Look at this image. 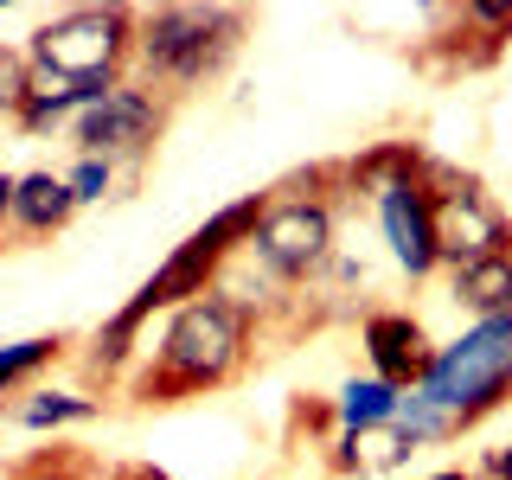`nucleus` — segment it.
I'll return each mask as SVG.
<instances>
[{
	"mask_svg": "<svg viewBox=\"0 0 512 480\" xmlns=\"http://www.w3.org/2000/svg\"><path fill=\"white\" fill-rule=\"evenodd\" d=\"M250 352H256V308H244L231 288H212V295L167 314L154 359L128 378V397L141 410H154V404H186V397L224 391L250 365Z\"/></svg>",
	"mask_w": 512,
	"mask_h": 480,
	"instance_id": "nucleus-1",
	"label": "nucleus"
},
{
	"mask_svg": "<svg viewBox=\"0 0 512 480\" xmlns=\"http://www.w3.org/2000/svg\"><path fill=\"white\" fill-rule=\"evenodd\" d=\"M512 397V314H487L474 320L461 340L436 346L429 372L404 391L397 404V429L423 448V442H448L461 429H474L480 416H493Z\"/></svg>",
	"mask_w": 512,
	"mask_h": 480,
	"instance_id": "nucleus-2",
	"label": "nucleus"
},
{
	"mask_svg": "<svg viewBox=\"0 0 512 480\" xmlns=\"http://www.w3.org/2000/svg\"><path fill=\"white\" fill-rule=\"evenodd\" d=\"M250 39V13L244 7H148L135 20V64H141V84L173 96L212 84L224 77V64L244 52Z\"/></svg>",
	"mask_w": 512,
	"mask_h": 480,
	"instance_id": "nucleus-3",
	"label": "nucleus"
},
{
	"mask_svg": "<svg viewBox=\"0 0 512 480\" xmlns=\"http://www.w3.org/2000/svg\"><path fill=\"white\" fill-rule=\"evenodd\" d=\"M263 205H269V192H244L237 205H224V212H212L199 224V231L186 237V244H173V256L154 269L148 282L135 288V295L122 301L128 314L148 327L154 314H173V308H186V301H199V295H212V288L224 282V263H231L237 250H250V237H256V224H263Z\"/></svg>",
	"mask_w": 512,
	"mask_h": 480,
	"instance_id": "nucleus-4",
	"label": "nucleus"
},
{
	"mask_svg": "<svg viewBox=\"0 0 512 480\" xmlns=\"http://www.w3.org/2000/svg\"><path fill=\"white\" fill-rule=\"evenodd\" d=\"M135 20H141V7H122V0H109V7H64L32 32L26 64L58 71L71 84L116 90L128 84V64H135Z\"/></svg>",
	"mask_w": 512,
	"mask_h": 480,
	"instance_id": "nucleus-5",
	"label": "nucleus"
},
{
	"mask_svg": "<svg viewBox=\"0 0 512 480\" xmlns=\"http://www.w3.org/2000/svg\"><path fill=\"white\" fill-rule=\"evenodd\" d=\"M423 192H429V231H436V263L442 269H468L480 256L512 250V224L506 212L480 192V180L442 167V160H423Z\"/></svg>",
	"mask_w": 512,
	"mask_h": 480,
	"instance_id": "nucleus-6",
	"label": "nucleus"
},
{
	"mask_svg": "<svg viewBox=\"0 0 512 480\" xmlns=\"http://www.w3.org/2000/svg\"><path fill=\"white\" fill-rule=\"evenodd\" d=\"M167 116H173L167 96L148 90L141 77H128V84H116L96 109H84V116L71 122V141H77V154L116 160V173L135 180V173L154 160L160 135H167Z\"/></svg>",
	"mask_w": 512,
	"mask_h": 480,
	"instance_id": "nucleus-7",
	"label": "nucleus"
},
{
	"mask_svg": "<svg viewBox=\"0 0 512 480\" xmlns=\"http://www.w3.org/2000/svg\"><path fill=\"white\" fill-rule=\"evenodd\" d=\"M256 263L276 282H308L320 263L333 256V199H308V192H269L263 224L250 237Z\"/></svg>",
	"mask_w": 512,
	"mask_h": 480,
	"instance_id": "nucleus-8",
	"label": "nucleus"
},
{
	"mask_svg": "<svg viewBox=\"0 0 512 480\" xmlns=\"http://www.w3.org/2000/svg\"><path fill=\"white\" fill-rule=\"evenodd\" d=\"M359 346H365V359H372V378L397 384V391H410V384L429 372V359H436V346H429L423 320L404 314V308H378V314H365Z\"/></svg>",
	"mask_w": 512,
	"mask_h": 480,
	"instance_id": "nucleus-9",
	"label": "nucleus"
},
{
	"mask_svg": "<svg viewBox=\"0 0 512 480\" xmlns=\"http://www.w3.org/2000/svg\"><path fill=\"white\" fill-rule=\"evenodd\" d=\"M378 224H384V244H391L397 269H404L410 282L436 276V231H429V192L423 180H397L378 192Z\"/></svg>",
	"mask_w": 512,
	"mask_h": 480,
	"instance_id": "nucleus-10",
	"label": "nucleus"
},
{
	"mask_svg": "<svg viewBox=\"0 0 512 480\" xmlns=\"http://www.w3.org/2000/svg\"><path fill=\"white\" fill-rule=\"evenodd\" d=\"M103 84H71V77H58V71H39L32 64L26 71V96H20V116H13V128L20 135H45V128H58V122H77L84 109L103 103Z\"/></svg>",
	"mask_w": 512,
	"mask_h": 480,
	"instance_id": "nucleus-11",
	"label": "nucleus"
},
{
	"mask_svg": "<svg viewBox=\"0 0 512 480\" xmlns=\"http://www.w3.org/2000/svg\"><path fill=\"white\" fill-rule=\"evenodd\" d=\"M416 455V442L404 436L397 423H378V429H340V436L327 442V468L333 474H359V480H372V474H397L404 461Z\"/></svg>",
	"mask_w": 512,
	"mask_h": 480,
	"instance_id": "nucleus-12",
	"label": "nucleus"
},
{
	"mask_svg": "<svg viewBox=\"0 0 512 480\" xmlns=\"http://www.w3.org/2000/svg\"><path fill=\"white\" fill-rule=\"evenodd\" d=\"M77 218V199L71 186H64V173H20V186H13V237H26V244H45V237H58L64 224Z\"/></svg>",
	"mask_w": 512,
	"mask_h": 480,
	"instance_id": "nucleus-13",
	"label": "nucleus"
},
{
	"mask_svg": "<svg viewBox=\"0 0 512 480\" xmlns=\"http://www.w3.org/2000/svg\"><path fill=\"white\" fill-rule=\"evenodd\" d=\"M135 340H141V320L128 314V308H116V314L103 320V327L90 333V352L77 359V365H84V384H90V391H116V384L128 378Z\"/></svg>",
	"mask_w": 512,
	"mask_h": 480,
	"instance_id": "nucleus-14",
	"label": "nucleus"
},
{
	"mask_svg": "<svg viewBox=\"0 0 512 480\" xmlns=\"http://www.w3.org/2000/svg\"><path fill=\"white\" fill-rule=\"evenodd\" d=\"M397 404L404 391L384 378H346L340 397H333V423L340 429H378V423H397Z\"/></svg>",
	"mask_w": 512,
	"mask_h": 480,
	"instance_id": "nucleus-15",
	"label": "nucleus"
},
{
	"mask_svg": "<svg viewBox=\"0 0 512 480\" xmlns=\"http://www.w3.org/2000/svg\"><path fill=\"white\" fill-rule=\"evenodd\" d=\"M71 333H39V340H20V346H0V404L13 391H26L39 372H52L58 359H71Z\"/></svg>",
	"mask_w": 512,
	"mask_h": 480,
	"instance_id": "nucleus-16",
	"label": "nucleus"
},
{
	"mask_svg": "<svg viewBox=\"0 0 512 480\" xmlns=\"http://www.w3.org/2000/svg\"><path fill=\"white\" fill-rule=\"evenodd\" d=\"M455 295L487 320V314H512V250L500 256H480V263L455 269Z\"/></svg>",
	"mask_w": 512,
	"mask_h": 480,
	"instance_id": "nucleus-17",
	"label": "nucleus"
},
{
	"mask_svg": "<svg viewBox=\"0 0 512 480\" xmlns=\"http://www.w3.org/2000/svg\"><path fill=\"white\" fill-rule=\"evenodd\" d=\"M96 474H103V461L84 455V448H71V442L32 448V455H20V461L0 468V480H96Z\"/></svg>",
	"mask_w": 512,
	"mask_h": 480,
	"instance_id": "nucleus-18",
	"label": "nucleus"
},
{
	"mask_svg": "<svg viewBox=\"0 0 512 480\" xmlns=\"http://www.w3.org/2000/svg\"><path fill=\"white\" fill-rule=\"evenodd\" d=\"M20 429H71V423H90L103 416V397H71V391H32L20 410Z\"/></svg>",
	"mask_w": 512,
	"mask_h": 480,
	"instance_id": "nucleus-19",
	"label": "nucleus"
},
{
	"mask_svg": "<svg viewBox=\"0 0 512 480\" xmlns=\"http://www.w3.org/2000/svg\"><path fill=\"white\" fill-rule=\"evenodd\" d=\"M64 186H71L77 205H96L116 192V160H96V154H77L71 167H64Z\"/></svg>",
	"mask_w": 512,
	"mask_h": 480,
	"instance_id": "nucleus-20",
	"label": "nucleus"
},
{
	"mask_svg": "<svg viewBox=\"0 0 512 480\" xmlns=\"http://www.w3.org/2000/svg\"><path fill=\"white\" fill-rule=\"evenodd\" d=\"M26 52H13V45H0V122L20 116V96H26Z\"/></svg>",
	"mask_w": 512,
	"mask_h": 480,
	"instance_id": "nucleus-21",
	"label": "nucleus"
},
{
	"mask_svg": "<svg viewBox=\"0 0 512 480\" xmlns=\"http://www.w3.org/2000/svg\"><path fill=\"white\" fill-rule=\"evenodd\" d=\"M13 186H20V173L0 167V237H7V224H13Z\"/></svg>",
	"mask_w": 512,
	"mask_h": 480,
	"instance_id": "nucleus-22",
	"label": "nucleus"
},
{
	"mask_svg": "<svg viewBox=\"0 0 512 480\" xmlns=\"http://www.w3.org/2000/svg\"><path fill=\"white\" fill-rule=\"evenodd\" d=\"M480 480H512V442L487 455V468H480Z\"/></svg>",
	"mask_w": 512,
	"mask_h": 480,
	"instance_id": "nucleus-23",
	"label": "nucleus"
},
{
	"mask_svg": "<svg viewBox=\"0 0 512 480\" xmlns=\"http://www.w3.org/2000/svg\"><path fill=\"white\" fill-rule=\"evenodd\" d=\"M423 480H480V474H461V468H442V474H423Z\"/></svg>",
	"mask_w": 512,
	"mask_h": 480,
	"instance_id": "nucleus-24",
	"label": "nucleus"
},
{
	"mask_svg": "<svg viewBox=\"0 0 512 480\" xmlns=\"http://www.w3.org/2000/svg\"><path fill=\"white\" fill-rule=\"evenodd\" d=\"M96 480H109V468H103V474H96Z\"/></svg>",
	"mask_w": 512,
	"mask_h": 480,
	"instance_id": "nucleus-25",
	"label": "nucleus"
},
{
	"mask_svg": "<svg viewBox=\"0 0 512 480\" xmlns=\"http://www.w3.org/2000/svg\"><path fill=\"white\" fill-rule=\"evenodd\" d=\"M0 416H7V404H0Z\"/></svg>",
	"mask_w": 512,
	"mask_h": 480,
	"instance_id": "nucleus-26",
	"label": "nucleus"
}]
</instances>
